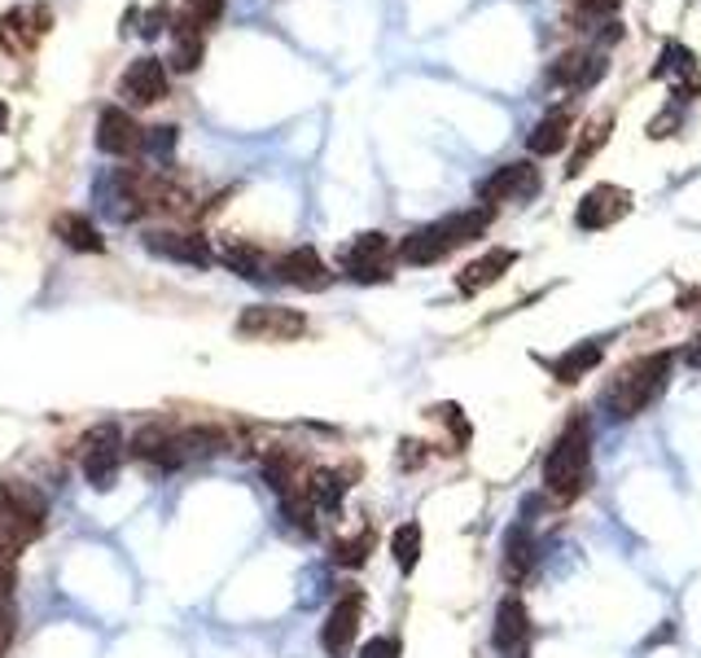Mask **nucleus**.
<instances>
[{
  "instance_id": "obj_1",
  "label": "nucleus",
  "mask_w": 701,
  "mask_h": 658,
  "mask_svg": "<svg viewBox=\"0 0 701 658\" xmlns=\"http://www.w3.org/2000/svg\"><path fill=\"white\" fill-rule=\"evenodd\" d=\"M671 369H675V352L662 347V352H649V356H635L619 369L605 391H601V409L614 418V422H631L640 418L644 409H653L671 382Z\"/></svg>"
},
{
  "instance_id": "obj_2",
  "label": "nucleus",
  "mask_w": 701,
  "mask_h": 658,
  "mask_svg": "<svg viewBox=\"0 0 701 658\" xmlns=\"http://www.w3.org/2000/svg\"><path fill=\"white\" fill-rule=\"evenodd\" d=\"M491 216H495V207H470V212H452V216L434 219V224H425V228H413V233L395 246V259H399V264H413V268H430V264L447 259L452 251L478 242L491 228Z\"/></svg>"
},
{
  "instance_id": "obj_3",
  "label": "nucleus",
  "mask_w": 701,
  "mask_h": 658,
  "mask_svg": "<svg viewBox=\"0 0 701 658\" xmlns=\"http://www.w3.org/2000/svg\"><path fill=\"white\" fill-rule=\"evenodd\" d=\"M592 483V426L588 418H570L553 452L544 456V492L557 501H579Z\"/></svg>"
},
{
  "instance_id": "obj_4",
  "label": "nucleus",
  "mask_w": 701,
  "mask_h": 658,
  "mask_svg": "<svg viewBox=\"0 0 701 658\" xmlns=\"http://www.w3.org/2000/svg\"><path fill=\"white\" fill-rule=\"evenodd\" d=\"M45 513L49 505L31 483H18V479L0 483V544L4 549L31 544L45 531Z\"/></svg>"
},
{
  "instance_id": "obj_5",
  "label": "nucleus",
  "mask_w": 701,
  "mask_h": 658,
  "mask_svg": "<svg viewBox=\"0 0 701 658\" xmlns=\"http://www.w3.org/2000/svg\"><path fill=\"white\" fill-rule=\"evenodd\" d=\"M237 338L246 343H294L307 334V316L298 307H280V303H255V307H241L237 316Z\"/></svg>"
},
{
  "instance_id": "obj_6",
  "label": "nucleus",
  "mask_w": 701,
  "mask_h": 658,
  "mask_svg": "<svg viewBox=\"0 0 701 658\" xmlns=\"http://www.w3.org/2000/svg\"><path fill=\"white\" fill-rule=\"evenodd\" d=\"M119 461H124L119 426L101 422V426H92L88 435L79 439V470H83V479H88L97 492L115 488V479H119Z\"/></svg>"
},
{
  "instance_id": "obj_7",
  "label": "nucleus",
  "mask_w": 701,
  "mask_h": 658,
  "mask_svg": "<svg viewBox=\"0 0 701 658\" xmlns=\"http://www.w3.org/2000/svg\"><path fill=\"white\" fill-rule=\"evenodd\" d=\"M391 268H395V246H391V237L377 233V228H373V233H359L347 251H343V273H347L350 282H364V286L391 282Z\"/></svg>"
},
{
  "instance_id": "obj_8",
  "label": "nucleus",
  "mask_w": 701,
  "mask_h": 658,
  "mask_svg": "<svg viewBox=\"0 0 701 658\" xmlns=\"http://www.w3.org/2000/svg\"><path fill=\"white\" fill-rule=\"evenodd\" d=\"M53 27V9L49 4H13L4 18H0V49L13 53V58H27L36 53V45L49 36Z\"/></svg>"
},
{
  "instance_id": "obj_9",
  "label": "nucleus",
  "mask_w": 701,
  "mask_h": 658,
  "mask_svg": "<svg viewBox=\"0 0 701 658\" xmlns=\"http://www.w3.org/2000/svg\"><path fill=\"white\" fill-rule=\"evenodd\" d=\"M359 619H364V592L350 588L334 601V610L320 623V650L329 658H347L359 641Z\"/></svg>"
},
{
  "instance_id": "obj_10",
  "label": "nucleus",
  "mask_w": 701,
  "mask_h": 658,
  "mask_svg": "<svg viewBox=\"0 0 701 658\" xmlns=\"http://www.w3.org/2000/svg\"><path fill=\"white\" fill-rule=\"evenodd\" d=\"M540 189H544L540 167H531V163H504V167H495L487 180L478 185V198H483V207H500V203H531Z\"/></svg>"
},
{
  "instance_id": "obj_11",
  "label": "nucleus",
  "mask_w": 701,
  "mask_h": 658,
  "mask_svg": "<svg viewBox=\"0 0 701 658\" xmlns=\"http://www.w3.org/2000/svg\"><path fill=\"white\" fill-rule=\"evenodd\" d=\"M623 216H631V189L623 185H596L579 198L574 207V224L583 233H601V228H614Z\"/></svg>"
},
{
  "instance_id": "obj_12",
  "label": "nucleus",
  "mask_w": 701,
  "mask_h": 658,
  "mask_svg": "<svg viewBox=\"0 0 701 658\" xmlns=\"http://www.w3.org/2000/svg\"><path fill=\"white\" fill-rule=\"evenodd\" d=\"M653 79H662V84L671 88V97H675V101H693V97H701L698 53H693V49H684V45H675V40H667V45H662V53H658Z\"/></svg>"
},
{
  "instance_id": "obj_13",
  "label": "nucleus",
  "mask_w": 701,
  "mask_h": 658,
  "mask_svg": "<svg viewBox=\"0 0 701 658\" xmlns=\"http://www.w3.org/2000/svg\"><path fill=\"white\" fill-rule=\"evenodd\" d=\"M491 646L504 658H526L531 650V610L517 592H509L495 606V628H491Z\"/></svg>"
},
{
  "instance_id": "obj_14",
  "label": "nucleus",
  "mask_w": 701,
  "mask_h": 658,
  "mask_svg": "<svg viewBox=\"0 0 701 658\" xmlns=\"http://www.w3.org/2000/svg\"><path fill=\"white\" fill-rule=\"evenodd\" d=\"M145 251L158 255V259H171V264H189V268H210L215 264V251L203 233H180V228H154L145 233Z\"/></svg>"
},
{
  "instance_id": "obj_15",
  "label": "nucleus",
  "mask_w": 701,
  "mask_h": 658,
  "mask_svg": "<svg viewBox=\"0 0 701 658\" xmlns=\"http://www.w3.org/2000/svg\"><path fill=\"white\" fill-rule=\"evenodd\" d=\"M97 149L110 158H132L145 149V128L124 110V106H106L97 115Z\"/></svg>"
},
{
  "instance_id": "obj_16",
  "label": "nucleus",
  "mask_w": 701,
  "mask_h": 658,
  "mask_svg": "<svg viewBox=\"0 0 701 658\" xmlns=\"http://www.w3.org/2000/svg\"><path fill=\"white\" fill-rule=\"evenodd\" d=\"M605 71H610V58L601 49H570L553 62V84L565 92H588Z\"/></svg>"
},
{
  "instance_id": "obj_17",
  "label": "nucleus",
  "mask_w": 701,
  "mask_h": 658,
  "mask_svg": "<svg viewBox=\"0 0 701 658\" xmlns=\"http://www.w3.org/2000/svg\"><path fill=\"white\" fill-rule=\"evenodd\" d=\"M605 347H610V338H583V343H570L561 356H549L544 369L557 377L561 386H574V382H583L588 373H596V365L605 361Z\"/></svg>"
},
{
  "instance_id": "obj_18",
  "label": "nucleus",
  "mask_w": 701,
  "mask_h": 658,
  "mask_svg": "<svg viewBox=\"0 0 701 658\" xmlns=\"http://www.w3.org/2000/svg\"><path fill=\"white\" fill-rule=\"evenodd\" d=\"M119 97L128 106H158L167 97V67L158 58H140L119 79Z\"/></svg>"
},
{
  "instance_id": "obj_19",
  "label": "nucleus",
  "mask_w": 701,
  "mask_h": 658,
  "mask_svg": "<svg viewBox=\"0 0 701 658\" xmlns=\"http://www.w3.org/2000/svg\"><path fill=\"white\" fill-rule=\"evenodd\" d=\"M517 264V251H509V246H495L487 255H478V259H470L461 273H456V291L465 294V298H478L483 291H491L509 268Z\"/></svg>"
},
{
  "instance_id": "obj_20",
  "label": "nucleus",
  "mask_w": 701,
  "mask_h": 658,
  "mask_svg": "<svg viewBox=\"0 0 701 658\" xmlns=\"http://www.w3.org/2000/svg\"><path fill=\"white\" fill-rule=\"evenodd\" d=\"M540 562V544H535V531L526 522H513L504 531V544H500V567H504V580L509 585H522Z\"/></svg>"
},
{
  "instance_id": "obj_21",
  "label": "nucleus",
  "mask_w": 701,
  "mask_h": 658,
  "mask_svg": "<svg viewBox=\"0 0 701 658\" xmlns=\"http://www.w3.org/2000/svg\"><path fill=\"white\" fill-rule=\"evenodd\" d=\"M176 439H180V426L149 422V426H140L137 435H132V456H137V461H149V465H158V470H176V465H180V448H176Z\"/></svg>"
},
{
  "instance_id": "obj_22",
  "label": "nucleus",
  "mask_w": 701,
  "mask_h": 658,
  "mask_svg": "<svg viewBox=\"0 0 701 658\" xmlns=\"http://www.w3.org/2000/svg\"><path fill=\"white\" fill-rule=\"evenodd\" d=\"M277 273H280V282H289V286H298V291H325V286H329V268H325V259L316 255V246H294L289 255H280Z\"/></svg>"
},
{
  "instance_id": "obj_23",
  "label": "nucleus",
  "mask_w": 701,
  "mask_h": 658,
  "mask_svg": "<svg viewBox=\"0 0 701 658\" xmlns=\"http://www.w3.org/2000/svg\"><path fill=\"white\" fill-rule=\"evenodd\" d=\"M574 128V106H553L535 128H531V137H526V146H531V154H540V158H549V154H561V149L570 146V132Z\"/></svg>"
},
{
  "instance_id": "obj_24",
  "label": "nucleus",
  "mask_w": 701,
  "mask_h": 658,
  "mask_svg": "<svg viewBox=\"0 0 701 658\" xmlns=\"http://www.w3.org/2000/svg\"><path fill=\"white\" fill-rule=\"evenodd\" d=\"M610 132H614V115H592V119L574 132V154H570V163H565V180H574V176L605 149Z\"/></svg>"
},
{
  "instance_id": "obj_25",
  "label": "nucleus",
  "mask_w": 701,
  "mask_h": 658,
  "mask_svg": "<svg viewBox=\"0 0 701 658\" xmlns=\"http://www.w3.org/2000/svg\"><path fill=\"white\" fill-rule=\"evenodd\" d=\"M176 31H171V67L180 75H189V71H198L203 67V49H207V31L194 22V18H176L171 22Z\"/></svg>"
},
{
  "instance_id": "obj_26",
  "label": "nucleus",
  "mask_w": 701,
  "mask_h": 658,
  "mask_svg": "<svg viewBox=\"0 0 701 658\" xmlns=\"http://www.w3.org/2000/svg\"><path fill=\"white\" fill-rule=\"evenodd\" d=\"M347 474L338 470H312L307 474V501L320 518H338L343 513V501H347Z\"/></svg>"
},
{
  "instance_id": "obj_27",
  "label": "nucleus",
  "mask_w": 701,
  "mask_h": 658,
  "mask_svg": "<svg viewBox=\"0 0 701 658\" xmlns=\"http://www.w3.org/2000/svg\"><path fill=\"white\" fill-rule=\"evenodd\" d=\"M53 233H58V242L70 246V251H83V255L106 251V242H101L97 224H92V219H83V216H75V212H62V216L53 219Z\"/></svg>"
},
{
  "instance_id": "obj_28",
  "label": "nucleus",
  "mask_w": 701,
  "mask_h": 658,
  "mask_svg": "<svg viewBox=\"0 0 701 658\" xmlns=\"http://www.w3.org/2000/svg\"><path fill=\"white\" fill-rule=\"evenodd\" d=\"M215 259H224V264H228L237 277H246V282H259V277H264V255H259L250 242H241V237H228V242H219Z\"/></svg>"
},
{
  "instance_id": "obj_29",
  "label": "nucleus",
  "mask_w": 701,
  "mask_h": 658,
  "mask_svg": "<svg viewBox=\"0 0 701 658\" xmlns=\"http://www.w3.org/2000/svg\"><path fill=\"white\" fill-rule=\"evenodd\" d=\"M391 558H395V567H399V576H413L421 562V522H404V527H395V536H391Z\"/></svg>"
},
{
  "instance_id": "obj_30",
  "label": "nucleus",
  "mask_w": 701,
  "mask_h": 658,
  "mask_svg": "<svg viewBox=\"0 0 701 658\" xmlns=\"http://www.w3.org/2000/svg\"><path fill=\"white\" fill-rule=\"evenodd\" d=\"M373 544H377V536H373V527H364V531H355V536H343V540H334V562L338 567H364L368 562V553H373Z\"/></svg>"
},
{
  "instance_id": "obj_31",
  "label": "nucleus",
  "mask_w": 701,
  "mask_h": 658,
  "mask_svg": "<svg viewBox=\"0 0 701 658\" xmlns=\"http://www.w3.org/2000/svg\"><path fill=\"white\" fill-rule=\"evenodd\" d=\"M176 141H180V128L176 124H158V128H145V154L158 158V163H171L176 154Z\"/></svg>"
},
{
  "instance_id": "obj_32",
  "label": "nucleus",
  "mask_w": 701,
  "mask_h": 658,
  "mask_svg": "<svg viewBox=\"0 0 701 658\" xmlns=\"http://www.w3.org/2000/svg\"><path fill=\"white\" fill-rule=\"evenodd\" d=\"M680 124H684V101H675V97H671V101L662 106V115L649 124V141H667V137H675V128H680Z\"/></svg>"
},
{
  "instance_id": "obj_33",
  "label": "nucleus",
  "mask_w": 701,
  "mask_h": 658,
  "mask_svg": "<svg viewBox=\"0 0 701 658\" xmlns=\"http://www.w3.org/2000/svg\"><path fill=\"white\" fill-rule=\"evenodd\" d=\"M619 4L623 0H574V22H583V27H605V18H614L619 13Z\"/></svg>"
},
{
  "instance_id": "obj_34",
  "label": "nucleus",
  "mask_w": 701,
  "mask_h": 658,
  "mask_svg": "<svg viewBox=\"0 0 701 658\" xmlns=\"http://www.w3.org/2000/svg\"><path fill=\"white\" fill-rule=\"evenodd\" d=\"M180 13H185V18H194L203 31H210V27L224 18V0H189Z\"/></svg>"
},
{
  "instance_id": "obj_35",
  "label": "nucleus",
  "mask_w": 701,
  "mask_h": 658,
  "mask_svg": "<svg viewBox=\"0 0 701 658\" xmlns=\"http://www.w3.org/2000/svg\"><path fill=\"white\" fill-rule=\"evenodd\" d=\"M359 658H399V641L395 637H373L359 646Z\"/></svg>"
},
{
  "instance_id": "obj_36",
  "label": "nucleus",
  "mask_w": 701,
  "mask_h": 658,
  "mask_svg": "<svg viewBox=\"0 0 701 658\" xmlns=\"http://www.w3.org/2000/svg\"><path fill=\"white\" fill-rule=\"evenodd\" d=\"M13 585H18V567H13V549H4L0 544V601L13 592Z\"/></svg>"
},
{
  "instance_id": "obj_37",
  "label": "nucleus",
  "mask_w": 701,
  "mask_h": 658,
  "mask_svg": "<svg viewBox=\"0 0 701 658\" xmlns=\"http://www.w3.org/2000/svg\"><path fill=\"white\" fill-rule=\"evenodd\" d=\"M680 361H684L689 369H701V334L698 338H689V347L680 352Z\"/></svg>"
},
{
  "instance_id": "obj_38",
  "label": "nucleus",
  "mask_w": 701,
  "mask_h": 658,
  "mask_svg": "<svg viewBox=\"0 0 701 658\" xmlns=\"http://www.w3.org/2000/svg\"><path fill=\"white\" fill-rule=\"evenodd\" d=\"M9 641H13V619H9V610L0 606V655L9 650Z\"/></svg>"
},
{
  "instance_id": "obj_39",
  "label": "nucleus",
  "mask_w": 701,
  "mask_h": 658,
  "mask_svg": "<svg viewBox=\"0 0 701 658\" xmlns=\"http://www.w3.org/2000/svg\"><path fill=\"white\" fill-rule=\"evenodd\" d=\"M680 307H689V312H701V291L680 294Z\"/></svg>"
},
{
  "instance_id": "obj_40",
  "label": "nucleus",
  "mask_w": 701,
  "mask_h": 658,
  "mask_svg": "<svg viewBox=\"0 0 701 658\" xmlns=\"http://www.w3.org/2000/svg\"><path fill=\"white\" fill-rule=\"evenodd\" d=\"M4 119H9V110H4V101H0V128H4Z\"/></svg>"
}]
</instances>
